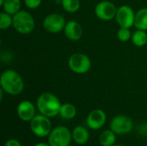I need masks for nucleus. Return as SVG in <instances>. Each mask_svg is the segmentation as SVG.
I'll use <instances>...</instances> for the list:
<instances>
[{"label": "nucleus", "mask_w": 147, "mask_h": 146, "mask_svg": "<svg viewBox=\"0 0 147 146\" xmlns=\"http://www.w3.org/2000/svg\"><path fill=\"white\" fill-rule=\"evenodd\" d=\"M1 89L9 96L20 95L25 87L22 77L15 70L8 69L3 71L0 77Z\"/></svg>", "instance_id": "nucleus-1"}, {"label": "nucleus", "mask_w": 147, "mask_h": 146, "mask_svg": "<svg viewBox=\"0 0 147 146\" xmlns=\"http://www.w3.org/2000/svg\"><path fill=\"white\" fill-rule=\"evenodd\" d=\"M62 103L59 99L53 93H41L36 100V108L40 114L49 118L59 115Z\"/></svg>", "instance_id": "nucleus-2"}, {"label": "nucleus", "mask_w": 147, "mask_h": 146, "mask_svg": "<svg viewBox=\"0 0 147 146\" xmlns=\"http://www.w3.org/2000/svg\"><path fill=\"white\" fill-rule=\"evenodd\" d=\"M12 27L17 33L21 34H28L34 29V18L29 12L21 9L13 15Z\"/></svg>", "instance_id": "nucleus-3"}, {"label": "nucleus", "mask_w": 147, "mask_h": 146, "mask_svg": "<svg viewBox=\"0 0 147 146\" xmlns=\"http://www.w3.org/2000/svg\"><path fill=\"white\" fill-rule=\"evenodd\" d=\"M71 142V132L65 126L53 127L47 137V143L50 146H70Z\"/></svg>", "instance_id": "nucleus-4"}, {"label": "nucleus", "mask_w": 147, "mask_h": 146, "mask_svg": "<svg viewBox=\"0 0 147 146\" xmlns=\"http://www.w3.org/2000/svg\"><path fill=\"white\" fill-rule=\"evenodd\" d=\"M29 126L32 133L38 138L48 137L52 129V122L50 118L41 114H36L29 122Z\"/></svg>", "instance_id": "nucleus-5"}, {"label": "nucleus", "mask_w": 147, "mask_h": 146, "mask_svg": "<svg viewBox=\"0 0 147 146\" xmlns=\"http://www.w3.org/2000/svg\"><path fill=\"white\" fill-rule=\"evenodd\" d=\"M68 67L76 74H85L91 68V60L86 54L76 52L69 57Z\"/></svg>", "instance_id": "nucleus-6"}, {"label": "nucleus", "mask_w": 147, "mask_h": 146, "mask_svg": "<svg viewBox=\"0 0 147 146\" xmlns=\"http://www.w3.org/2000/svg\"><path fill=\"white\" fill-rule=\"evenodd\" d=\"M110 129L116 135H126L134 128L133 120L126 114H118L112 118L109 123Z\"/></svg>", "instance_id": "nucleus-7"}, {"label": "nucleus", "mask_w": 147, "mask_h": 146, "mask_svg": "<svg viewBox=\"0 0 147 146\" xmlns=\"http://www.w3.org/2000/svg\"><path fill=\"white\" fill-rule=\"evenodd\" d=\"M65 24V17L59 13H51L43 20V28L50 34H59L64 31Z\"/></svg>", "instance_id": "nucleus-8"}, {"label": "nucleus", "mask_w": 147, "mask_h": 146, "mask_svg": "<svg viewBox=\"0 0 147 146\" xmlns=\"http://www.w3.org/2000/svg\"><path fill=\"white\" fill-rule=\"evenodd\" d=\"M117 9L118 8L114 3L108 0H103L96 5L94 12L98 19L103 22H109L115 18Z\"/></svg>", "instance_id": "nucleus-9"}, {"label": "nucleus", "mask_w": 147, "mask_h": 146, "mask_svg": "<svg viewBox=\"0 0 147 146\" xmlns=\"http://www.w3.org/2000/svg\"><path fill=\"white\" fill-rule=\"evenodd\" d=\"M115 19L120 28H131V27L134 26L135 12L134 11L132 7L124 4L118 7Z\"/></svg>", "instance_id": "nucleus-10"}, {"label": "nucleus", "mask_w": 147, "mask_h": 146, "mask_svg": "<svg viewBox=\"0 0 147 146\" xmlns=\"http://www.w3.org/2000/svg\"><path fill=\"white\" fill-rule=\"evenodd\" d=\"M106 121L107 114L102 109L100 108H96L90 111L86 118L87 126L93 131H97L102 128L106 124Z\"/></svg>", "instance_id": "nucleus-11"}, {"label": "nucleus", "mask_w": 147, "mask_h": 146, "mask_svg": "<svg viewBox=\"0 0 147 146\" xmlns=\"http://www.w3.org/2000/svg\"><path fill=\"white\" fill-rule=\"evenodd\" d=\"M36 107L34 104L28 100H24L17 105L16 114L18 118L24 122H30L31 120L36 115Z\"/></svg>", "instance_id": "nucleus-12"}, {"label": "nucleus", "mask_w": 147, "mask_h": 146, "mask_svg": "<svg viewBox=\"0 0 147 146\" xmlns=\"http://www.w3.org/2000/svg\"><path fill=\"white\" fill-rule=\"evenodd\" d=\"M64 34L65 37L71 40V41H77L79 40L84 34V29L82 25L75 21V20H71L69 22H66V24L64 28Z\"/></svg>", "instance_id": "nucleus-13"}, {"label": "nucleus", "mask_w": 147, "mask_h": 146, "mask_svg": "<svg viewBox=\"0 0 147 146\" xmlns=\"http://www.w3.org/2000/svg\"><path fill=\"white\" fill-rule=\"evenodd\" d=\"M72 141L78 145H84L90 140L89 130L83 126H77L71 131Z\"/></svg>", "instance_id": "nucleus-14"}, {"label": "nucleus", "mask_w": 147, "mask_h": 146, "mask_svg": "<svg viewBox=\"0 0 147 146\" xmlns=\"http://www.w3.org/2000/svg\"><path fill=\"white\" fill-rule=\"evenodd\" d=\"M59 115L63 120H71L74 119L77 115V108L72 103H69V102L63 103L60 107Z\"/></svg>", "instance_id": "nucleus-15"}, {"label": "nucleus", "mask_w": 147, "mask_h": 146, "mask_svg": "<svg viewBox=\"0 0 147 146\" xmlns=\"http://www.w3.org/2000/svg\"><path fill=\"white\" fill-rule=\"evenodd\" d=\"M134 27L137 29L147 31V7L140 9L135 13Z\"/></svg>", "instance_id": "nucleus-16"}, {"label": "nucleus", "mask_w": 147, "mask_h": 146, "mask_svg": "<svg viewBox=\"0 0 147 146\" xmlns=\"http://www.w3.org/2000/svg\"><path fill=\"white\" fill-rule=\"evenodd\" d=\"M117 135L109 128L102 132L99 136V143L102 146H113L115 145Z\"/></svg>", "instance_id": "nucleus-17"}, {"label": "nucleus", "mask_w": 147, "mask_h": 146, "mask_svg": "<svg viewBox=\"0 0 147 146\" xmlns=\"http://www.w3.org/2000/svg\"><path fill=\"white\" fill-rule=\"evenodd\" d=\"M22 2L21 0H5L2 8L3 10L6 13H9L12 15L16 14L21 10Z\"/></svg>", "instance_id": "nucleus-18"}, {"label": "nucleus", "mask_w": 147, "mask_h": 146, "mask_svg": "<svg viewBox=\"0 0 147 146\" xmlns=\"http://www.w3.org/2000/svg\"><path fill=\"white\" fill-rule=\"evenodd\" d=\"M131 40L133 44L138 47H142L147 43V33L146 30L137 29L132 34Z\"/></svg>", "instance_id": "nucleus-19"}, {"label": "nucleus", "mask_w": 147, "mask_h": 146, "mask_svg": "<svg viewBox=\"0 0 147 146\" xmlns=\"http://www.w3.org/2000/svg\"><path fill=\"white\" fill-rule=\"evenodd\" d=\"M64 10L67 13H75L80 9V0H60Z\"/></svg>", "instance_id": "nucleus-20"}, {"label": "nucleus", "mask_w": 147, "mask_h": 146, "mask_svg": "<svg viewBox=\"0 0 147 146\" xmlns=\"http://www.w3.org/2000/svg\"><path fill=\"white\" fill-rule=\"evenodd\" d=\"M13 25V15L4 11L0 13V28L6 30Z\"/></svg>", "instance_id": "nucleus-21"}, {"label": "nucleus", "mask_w": 147, "mask_h": 146, "mask_svg": "<svg viewBox=\"0 0 147 146\" xmlns=\"http://www.w3.org/2000/svg\"><path fill=\"white\" fill-rule=\"evenodd\" d=\"M132 33L130 28H120L117 31V38L121 42H127L132 38Z\"/></svg>", "instance_id": "nucleus-22"}, {"label": "nucleus", "mask_w": 147, "mask_h": 146, "mask_svg": "<svg viewBox=\"0 0 147 146\" xmlns=\"http://www.w3.org/2000/svg\"><path fill=\"white\" fill-rule=\"evenodd\" d=\"M25 6L29 9H35L39 8L42 3V0H23Z\"/></svg>", "instance_id": "nucleus-23"}, {"label": "nucleus", "mask_w": 147, "mask_h": 146, "mask_svg": "<svg viewBox=\"0 0 147 146\" xmlns=\"http://www.w3.org/2000/svg\"><path fill=\"white\" fill-rule=\"evenodd\" d=\"M4 146H22V144L16 139H9L4 143Z\"/></svg>", "instance_id": "nucleus-24"}, {"label": "nucleus", "mask_w": 147, "mask_h": 146, "mask_svg": "<svg viewBox=\"0 0 147 146\" xmlns=\"http://www.w3.org/2000/svg\"><path fill=\"white\" fill-rule=\"evenodd\" d=\"M34 146H50L48 143H44V142H40V143H37L35 144Z\"/></svg>", "instance_id": "nucleus-25"}, {"label": "nucleus", "mask_w": 147, "mask_h": 146, "mask_svg": "<svg viewBox=\"0 0 147 146\" xmlns=\"http://www.w3.org/2000/svg\"><path fill=\"white\" fill-rule=\"evenodd\" d=\"M4 1H5V0H0V6H1V7L3 6V4Z\"/></svg>", "instance_id": "nucleus-26"}, {"label": "nucleus", "mask_w": 147, "mask_h": 146, "mask_svg": "<svg viewBox=\"0 0 147 146\" xmlns=\"http://www.w3.org/2000/svg\"><path fill=\"white\" fill-rule=\"evenodd\" d=\"M113 146H125V145H118V144L116 145V144H115V145H114Z\"/></svg>", "instance_id": "nucleus-27"}, {"label": "nucleus", "mask_w": 147, "mask_h": 146, "mask_svg": "<svg viewBox=\"0 0 147 146\" xmlns=\"http://www.w3.org/2000/svg\"><path fill=\"white\" fill-rule=\"evenodd\" d=\"M52 1H60V0H52Z\"/></svg>", "instance_id": "nucleus-28"}]
</instances>
